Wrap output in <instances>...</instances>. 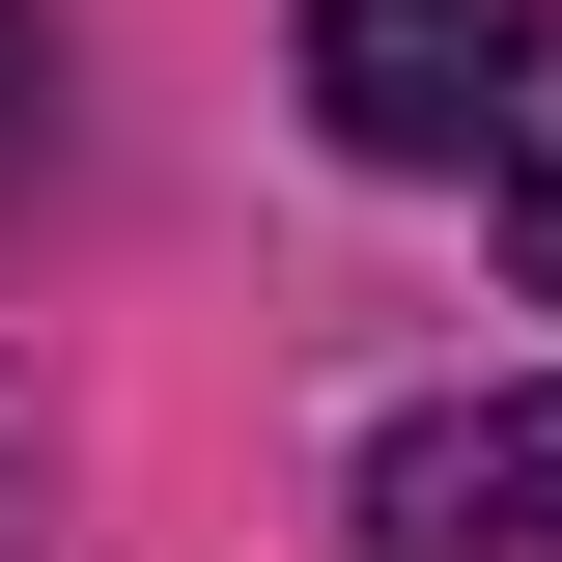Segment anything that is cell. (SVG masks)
Instances as JSON below:
<instances>
[{
    "instance_id": "6da1fadb",
    "label": "cell",
    "mask_w": 562,
    "mask_h": 562,
    "mask_svg": "<svg viewBox=\"0 0 562 562\" xmlns=\"http://www.w3.org/2000/svg\"><path fill=\"white\" fill-rule=\"evenodd\" d=\"M338 169H506L535 140V0H310Z\"/></svg>"
},
{
    "instance_id": "7a4b0ae2",
    "label": "cell",
    "mask_w": 562,
    "mask_h": 562,
    "mask_svg": "<svg viewBox=\"0 0 562 562\" xmlns=\"http://www.w3.org/2000/svg\"><path fill=\"white\" fill-rule=\"evenodd\" d=\"M366 535H422V562H562V394H450V422H394Z\"/></svg>"
},
{
    "instance_id": "3957f363",
    "label": "cell",
    "mask_w": 562,
    "mask_h": 562,
    "mask_svg": "<svg viewBox=\"0 0 562 562\" xmlns=\"http://www.w3.org/2000/svg\"><path fill=\"white\" fill-rule=\"evenodd\" d=\"M506 281L562 310V85H535V140H506Z\"/></svg>"
},
{
    "instance_id": "277c9868",
    "label": "cell",
    "mask_w": 562,
    "mask_h": 562,
    "mask_svg": "<svg viewBox=\"0 0 562 562\" xmlns=\"http://www.w3.org/2000/svg\"><path fill=\"white\" fill-rule=\"evenodd\" d=\"M0 85H29V0H0Z\"/></svg>"
}]
</instances>
